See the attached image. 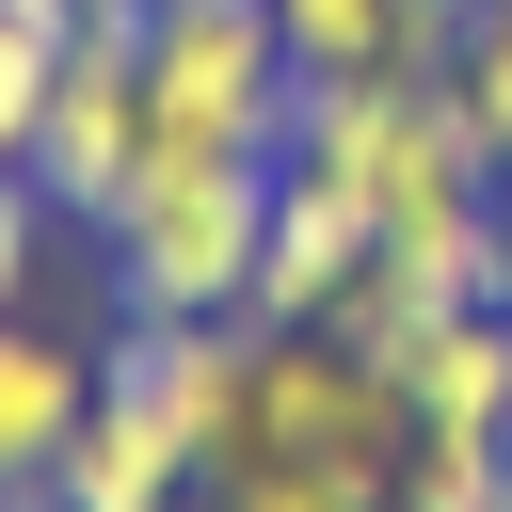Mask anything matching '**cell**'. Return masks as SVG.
I'll list each match as a JSON object with an SVG mask.
<instances>
[{
  "instance_id": "6da1fadb",
  "label": "cell",
  "mask_w": 512,
  "mask_h": 512,
  "mask_svg": "<svg viewBox=\"0 0 512 512\" xmlns=\"http://www.w3.org/2000/svg\"><path fill=\"white\" fill-rule=\"evenodd\" d=\"M272 176L256 144H144V176L112 192V304L128 320H240L256 304V224H272Z\"/></svg>"
},
{
  "instance_id": "7a4b0ae2",
  "label": "cell",
  "mask_w": 512,
  "mask_h": 512,
  "mask_svg": "<svg viewBox=\"0 0 512 512\" xmlns=\"http://www.w3.org/2000/svg\"><path fill=\"white\" fill-rule=\"evenodd\" d=\"M288 160L336 176L384 240L432 224V208H464V192H496L480 144H464V112H448V80H384V64H352V80H288Z\"/></svg>"
},
{
  "instance_id": "3957f363",
  "label": "cell",
  "mask_w": 512,
  "mask_h": 512,
  "mask_svg": "<svg viewBox=\"0 0 512 512\" xmlns=\"http://www.w3.org/2000/svg\"><path fill=\"white\" fill-rule=\"evenodd\" d=\"M288 32L272 0H144V112L160 144H256L288 160Z\"/></svg>"
},
{
  "instance_id": "277c9868",
  "label": "cell",
  "mask_w": 512,
  "mask_h": 512,
  "mask_svg": "<svg viewBox=\"0 0 512 512\" xmlns=\"http://www.w3.org/2000/svg\"><path fill=\"white\" fill-rule=\"evenodd\" d=\"M400 432H416L400 368H368L336 320H304V336H256L240 464H352V480H384V464H400Z\"/></svg>"
},
{
  "instance_id": "5b68a950",
  "label": "cell",
  "mask_w": 512,
  "mask_h": 512,
  "mask_svg": "<svg viewBox=\"0 0 512 512\" xmlns=\"http://www.w3.org/2000/svg\"><path fill=\"white\" fill-rule=\"evenodd\" d=\"M160 112H144V32H80L64 80H48V128H32V192L64 224H112V192L144 176Z\"/></svg>"
},
{
  "instance_id": "8992f818",
  "label": "cell",
  "mask_w": 512,
  "mask_h": 512,
  "mask_svg": "<svg viewBox=\"0 0 512 512\" xmlns=\"http://www.w3.org/2000/svg\"><path fill=\"white\" fill-rule=\"evenodd\" d=\"M96 384H128V400L192 448V480H224V464H240V400H256V320H128V336L96 352Z\"/></svg>"
},
{
  "instance_id": "52a82bcc",
  "label": "cell",
  "mask_w": 512,
  "mask_h": 512,
  "mask_svg": "<svg viewBox=\"0 0 512 512\" xmlns=\"http://www.w3.org/2000/svg\"><path fill=\"white\" fill-rule=\"evenodd\" d=\"M368 256H384V224H368L336 176L288 160V176H272V224H256V304H240V320H256V336H304V320H336V288H352Z\"/></svg>"
},
{
  "instance_id": "ba28073f",
  "label": "cell",
  "mask_w": 512,
  "mask_h": 512,
  "mask_svg": "<svg viewBox=\"0 0 512 512\" xmlns=\"http://www.w3.org/2000/svg\"><path fill=\"white\" fill-rule=\"evenodd\" d=\"M48 496H64V512H176V496H208V480H192V448H176V432H160L128 384H96V416L64 432Z\"/></svg>"
},
{
  "instance_id": "9c48e42d",
  "label": "cell",
  "mask_w": 512,
  "mask_h": 512,
  "mask_svg": "<svg viewBox=\"0 0 512 512\" xmlns=\"http://www.w3.org/2000/svg\"><path fill=\"white\" fill-rule=\"evenodd\" d=\"M80 416H96V352L16 304V320H0V480H48Z\"/></svg>"
},
{
  "instance_id": "30bf717a",
  "label": "cell",
  "mask_w": 512,
  "mask_h": 512,
  "mask_svg": "<svg viewBox=\"0 0 512 512\" xmlns=\"http://www.w3.org/2000/svg\"><path fill=\"white\" fill-rule=\"evenodd\" d=\"M400 400H416L432 432H512V304H448V320L416 336Z\"/></svg>"
},
{
  "instance_id": "8fae6325",
  "label": "cell",
  "mask_w": 512,
  "mask_h": 512,
  "mask_svg": "<svg viewBox=\"0 0 512 512\" xmlns=\"http://www.w3.org/2000/svg\"><path fill=\"white\" fill-rule=\"evenodd\" d=\"M384 512H512V480H496V432H400V464H384Z\"/></svg>"
},
{
  "instance_id": "7c38bea8",
  "label": "cell",
  "mask_w": 512,
  "mask_h": 512,
  "mask_svg": "<svg viewBox=\"0 0 512 512\" xmlns=\"http://www.w3.org/2000/svg\"><path fill=\"white\" fill-rule=\"evenodd\" d=\"M432 320H448V288H432L416 256H368V272L336 288V336H352L368 368H416V336H432Z\"/></svg>"
},
{
  "instance_id": "4fadbf2b",
  "label": "cell",
  "mask_w": 512,
  "mask_h": 512,
  "mask_svg": "<svg viewBox=\"0 0 512 512\" xmlns=\"http://www.w3.org/2000/svg\"><path fill=\"white\" fill-rule=\"evenodd\" d=\"M448 112H464L480 176H512V0H480V32L448 48Z\"/></svg>"
},
{
  "instance_id": "5bb4252c",
  "label": "cell",
  "mask_w": 512,
  "mask_h": 512,
  "mask_svg": "<svg viewBox=\"0 0 512 512\" xmlns=\"http://www.w3.org/2000/svg\"><path fill=\"white\" fill-rule=\"evenodd\" d=\"M272 32H288V64H304V80H352V64H384V48H400V0H272Z\"/></svg>"
},
{
  "instance_id": "9a60e30c",
  "label": "cell",
  "mask_w": 512,
  "mask_h": 512,
  "mask_svg": "<svg viewBox=\"0 0 512 512\" xmlns=\"http://www.w3.org/2000/svg\"><path fill=\"white\" fill-rule=\"evenodd\" d=\"M208 496L224 512H384V480H352V464H224Z\"/></svg>"
},
{
  "instance_id": "2e32d148",
  "label": "cell",
  "mask_w": 512,
  "mask_h": 512,
  "mask_svg": "<svg viewBox=\"0 0 512 512\" xmlns=\"http://www.w3.org/2000/svg\"><path fill=\"white\" fill-rule=\"evenodd\" d=\"M48 80H64V48L0 16V176H32V128H48Z\"/></svg>"
},
{
  "instance_id": "e0dca14e",
  "label": "cell",
  "mask_w": 512,
  "mask_h": 512,
  "mask_svg": "<svg viewBox=\"0 0 512 512\" xmlns=\"http://www.w3.org/2000/svg\"><path fill=\"white\" fill-rule=\"evenodd\" d=\"M32 240H48V192H32V176H0V320L32 304Z\"/></svg>"
},
{
  "instance_id": "ac0fdd59",
  "label": "cell",
  "mask_w": 512,
  "mask_h": 512,
  "mask_svg": "<svg viewBox=\"0 0 512 512\" xmlns=\"http://www.w3.org/2000/svg\"><path fill=\"white\" fill-rule=\"evenodd\" d=\"M32 496H48V480H0V512H32Z\"/></svg>"
},
{
  "instance_id": "d6986e66",
  "label": "cell",
  "mask_w": 512,
  "mask_h": 512,
  "mask_svg": "<svg viewBox=\"0 0 512 512\" xmlns=\"http://www.w3.org/2000/svg\"><path fill=\"white\" fill-rule=\"evenodd\" d=\"M176 512H224V496H176Z\"/></svg>"
},
{
  "instance_id": "ffe728a7",
  "label": "cell",
  "mask_w": 512,
  "mask_h": 512,
  "mask_svg": "<svg viewBox=\"0 0 512 512\" xmlns=\"http://www.w3.org/2000/svg\"><path fill=\"white\" fill-rule=\"evenodd\" d=\"M496 480H512V432H496Z\"/></svg>"
},
{
  "instance_id": "44dd1931",
  "label": "cell",
  "mask_w": 512,
  "mask_h": 512,
  "mask_svg": "<svg viewBox=\"0 0 512 512\" xmlns=\"http://www.w3.org/2000/svg\"><path fill=\"white\" fill-rule=\"evenodd\" d=\"M32 512H64V496H32Z\"/></svg>"
}]
</instances>
